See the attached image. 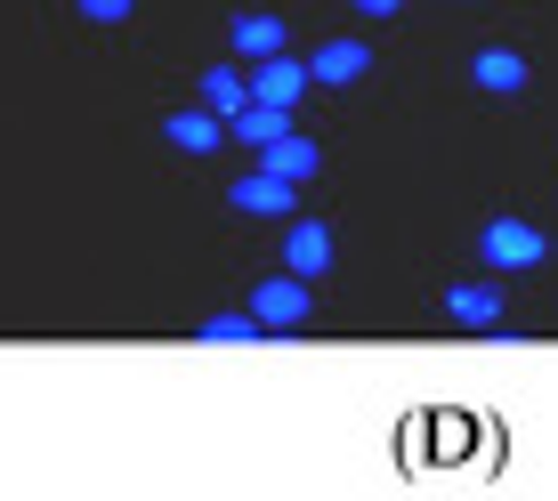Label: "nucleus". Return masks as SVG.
I'll use <instances>...</instances> for the list:
<instances>
[{"instance_id":"nucleus-13","label":"nucleus","mask_w":558,"mask_h":501,"mask_svg":"<svg viewBox=\"0 0 558 501\" xmlns=\"http://www.w3.org/2000/svg\"><path fill=\"white\" fill-rule=\"evenodd\" d=\"M203 106H210V113H243V106H252L243 65H203Z\"/></svg>"},{"instance_id":"nucleus-9","label":"nucleus","mask_w":558,"mask_h":501,"mask_svg":"<svg viewBox=\"0 0 558 501\" xmlns=\"http://www.w3.org/2000/svg\"><path fill=\"white\" fill-rule=\"evenodd\" d=\"M470 82L486 89V98H518V89H526V57H518V49H477Z\"/></svg>"},{"instance_id":"nucleus-16","label":"nucleus","mask_w":558,"mask_h":501,"mask_svg":"<svg viewBox=\"0 0 558 501\" xmlns=\"http://www.w3.org/2000/svg\"><path fill=\"white\" fill-rule=\"evenodd\" d=\"M349 9H356V16H397L405 0H349Z\"/></svg>"},{"instance_id":"nucleus-8","label":"nucleus","mask_w":558,"mask_h":501,"mask_svg":"<svg viewBox=\"0 0 558 501\" xmlns=\"http://www.w3.org/2000/svg\"><path fill=\"white\" fill-rule=\"evenodd\" d=\"M307 73H316L324 89H349V82L373 73V49H364V41H324L316 57H307Z\"/></svg>"},{"instance_id":"nucleus-12","label":"nucleus","mask_w":558,"mask_h":501,"mask_svg":"<svg viewBox=\"0 0 558 501\" xmlns=\"http://www.w3.org/2000/svg\"><path fill=\"white\" fill-rule=\"evenodd\" d=\"M227 130H235V138L259 154V146H276L283 130H292V106H267V98H252L243 113H227Z\"/></svg>"},{"instance_id":"nucleus-10","label":"nucleus","mask_w":558,"mask_h":501,"mask_svg":"<svg viewBox=\"0 0 558 501\" xmlns=\"http://www.w3.org/2000/svg\"><path fill=\"white\" fill-rule=\"evenodd\" d=\"M446 316L461 323V332H494V323H502V292H494V283H453Z\"/></svg>"},{"instance_id":"nucleus-11","label":"nucleus","mask_w":558,"mask_h":501,"mask_svg":"<svg viewBox=\"0 0 558 501\" xmlns=\"http://www.w3.org/2000/svg\"><path fill=\"white\" fill-rule=\"evenodd\" d=\"M227 41H235V57H283V16H267V9H243L235 25H227Z\"/></svg>"},{"instance_id":"nucleus-3","label":"nucleus","mask_w":558,"mask_h":501,"mask_svg":"<svg viewBox=\"0 0 558 501\" xmlns=\"http://www.w3.org/2000/svg\"><path fill=\"white\" fill-rule=\"evenodd\" d=\"M227 203H235L243 219H292L300 186H292V179H276V170H252V179H235V186H227Z\"/></svg>"},{"instance_id":"nucleus-1","label":"nucleus","mask_w":558,"mask_h":501,"mask_svg":"<svg viewBox=\"0 0 558 501\" xmlns=\"http://www.w3.org/2000/svg\"><path fill=\"white\" fill-rule=\"evenodd\" d=\"M477 259H486L494 276H526V267L550 259V243H543V227H526V219H486L477 227Z\"/></svg>"},{"instance_id":"nucleus-5","label":"nucleus","mask_w":558,"mask_h":501,"mask_svg":"<svg viewBox=\"0 0 558 501\" xmlns=\"http://www.w3.org/2000/svg\"><path fill=\"white\" fill-rule=\"evenodd\" d=\"M162 138L179 146V154H219L235 130H227V113H210V106H195V113H170L162 122Z\"/></svg>"},{"instance_id":"nucleus-15","label":"nucleus","mask_w":558,"mask_h":501,"mask_svg":"<svg viewBox=\"0 0 558 501\" xmlns=\"http://www.w3.org/2000/svg\"><path fill=\"white\" fill-rule=\"evenodd\" d=\"M73 9H82L89 25H122V16H130V0H73Z\"/></svg>"},{"instance_id":"nucleus-14","label":"nucleus","mask_w":558,"mask_h":501,"mask_svg":"<svg viewBox=\"0 0 558 501\" xmlns=\"http://www.w3.org/2000/svg\"><path fill=\"white\" fill-rule=\"evenodd\" d=\"M259 332H267L259 316H203V323H195V340H210V349H235V340H243V349H252Z\"/></svg>"},{"instance_id":"nucleus-4","label":"nucleus","mask_w":558,"mask_h":501,"mask_svg":"<svg viewBox=\"0 0 558 501\" xmlns=\"http://www.w3.org/2000/svg\"><path fill=\"white\" fill-rule=\"evenodd\" d=\"M307 82H316V73H307L300 57H259L252 65V98H267V106H300Z\"/></svg>"},{"instance_id":"nucleus-7","label":"nucleus","mask_w":558,"mask_h":501,"mask_svg":"<svg viewBox=\"0 0 558 501\" xmlns=\"http://www.w3.org/2000/svg\"><path fill=\"white\" fill-rule=\"evenodd\" d=\"M283 267L316 283L324 267H332V227H316V219H292V235H283Z\"/></svg>"},{"instance_id":"nucleus-6","label":"nucleus","mask_w":558,"mask_h":501,"mask_svg":"<svg viewBox=\"0 0 558 501\" xmlns=\"http://www.w3.org/2000/svg\"><path fill=\"white\" fill-rule=\"evenodd\" d=\"M259 170H276V179H292V186H307L324 170V146L316 138H300V130H283L276 146H259Z\"/></svg>"},{"instance_id":"nucleus-2","label":"nucleus","mask_w":558,"mask_h":501,"mask_svg":"<svg viewBox=\"0 0 558 501\" xmlns=\"http://www.w3.org/2000/svg\"><path fill=\"white\" fill-rule=\"evenodd\" d=\"M252 316L267 323V332H300V323L316 316V300H307V276H292V267H283V276H267L259 292H252Z\"/></svg>"}]
</instances>
